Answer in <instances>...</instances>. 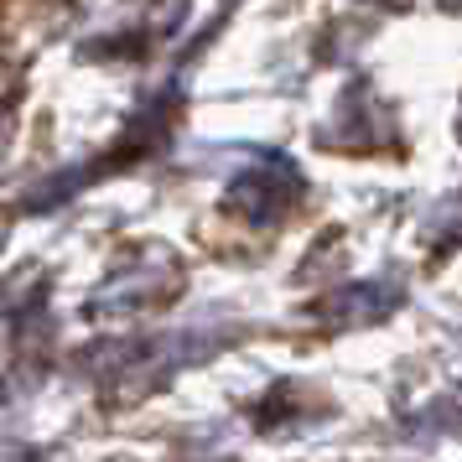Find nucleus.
I'll return each mask as SVG.
<instances>
[]
</instances>
